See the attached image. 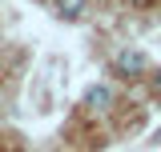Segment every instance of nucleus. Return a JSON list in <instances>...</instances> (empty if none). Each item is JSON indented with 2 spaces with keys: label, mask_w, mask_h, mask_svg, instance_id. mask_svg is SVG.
<instances>
[{
  "label": "nucleus",
  "mask_w": 161,
  "mask_h": 152,
  "mask_svg": "<svg viewBox=\"0 0 161 152\" xmlns=\"http://www.w3.org/2000/svg\"><path fill=\"white\" fill-rule=\"evenodd\" d=\"M113 68H117V76H129V80H137L145 68H149V56L145 52H137V48H121L117 60H113Z\"/></svg>",
  "instance_id": "f257e3e1"
},
{
  "label": "nucleus",
  "mask_w": 161,
  "mask_h": 152,
  "mask_svg": "<svg viewBox=\"0 0 161 152\" xmlns=\"http://www.w3.org/2000/svg\"><path fill=\"white\" fill-rule=\"evenodd\" d=\"M153 92L161 96V68H157V72H153Z\"/></svg>",
  "instance_id": "20e7f679"
},
{
  "label": "nucleus",
  "mask_w": 161,
  "mask_h": 152,
  "mask_svg": "<svg viewBox=\"0 0 161 152\" xmlns=\"http://www.w3.org/2000/svg\"><path fill=\"white\" fill-rule=\"evenodd\" d=\"M89 8V0H57V16L60 20H80Z\"/></svg>",
  "instance_id": "7ed1b4c3"
},
{
  "label": "nucleus",
  "mask_w": 161,
  "mask_h": 152,
  "mask_svg": "<svg viewBox=\"0 0 161 152\" xmlns=\"http://www.w3.org/2000/svg\"><path fill=\"white\" fill-rule=\"evenodd\" d=\"M113 104V92L105 88V84H89L85 88V108H93V112H105Z\"/></svg>",
  "instance_id": "f03ea898"
}]
</instances>
